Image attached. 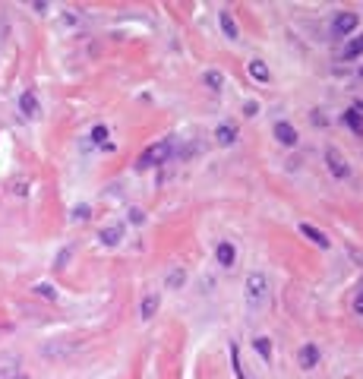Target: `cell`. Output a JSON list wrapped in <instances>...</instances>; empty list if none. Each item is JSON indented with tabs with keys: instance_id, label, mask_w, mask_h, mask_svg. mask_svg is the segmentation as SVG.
I'll use <instances>...</instances> for the list:
<instances>
[{
	"instance_id": "1",
	"label": "cell",
	"mask_w": 363,
	"mask_h": 379,
	"mask_svg": "<svg viewBox=\"0 0 363 379\" xmlns=\"http://www.w3.org/2000/svg\"><path fill=\"white\" fill-rule=\"evenodd\" d=\"M171 149H174V142H171V139H158V142H152L149 149H145V152L139 155V158H136V168H139V171H149V168H155V165H161V161H168Z\"/></svg>"
},
{
	"instance_id": "2",
	"label": "cell",
	"mask_w": 363,
	"mask_h": 379,
	"mask_svg": "<svg viewBox=\"0 0 363 379\" xmlns=\"http://www.w3.org/2000/svg\"><path fill=\"white\" fill-rule=\"evenodd\" d=\"M246 294H249V300H262L269 294V275L265 272H249L246 275Z\"/></svg>"
},
{
	"instance_id": "3",
	"label": "cell",
	"mask_w": 363,
	"mask_h": 379,
	"mask_svg": "<svg viewBox=\"0 0 363 379\" xmlns=\"http://www.w3.org/2000/svg\"><path fill=\"white\" fill-rule=\"evenodd\" d=\"M357 22H360V16H354V13H338L335 16V22H332V35L335 38H348L354 29H357Z\"/></svg>"
},
{
	"instance_id": "4",
	"label": "cell",
	"mask_w": 363,
	"mask_h": 379,
	"mask_svg": "<svg viewBox=\"0 0 363 379\" xmlns=\"http://www.w3.org/2000/svg\"><path fill=\"white\" fill-rule=\"evenodd\" d=\"M325 165H328V171H332L335 177H341V180H344V177L351 174L348 161L341 158V152H338V149H328V152H325Z\"/></svg>"
},
{
	"instance_id": "5",
	"label": "cell",
	"mask_w": 363,
	"mask_h": 379,
	"mask_svg": "<svg viewBox=\"0 0 363 379\" xmlns=\"http://www.w3.org/2000/svg\"><path fill=\"white\" fill-rule=\"evenodd\" d=\"M275 139L291 149V145H297L300 136H297V130H294V124H288V120H278V124H275Z\"/></svg>"
},
{
	"instance_id": "6",
	"label": "cell",
	"mask_w": 363,
	"mask_h": 379,
	"mask_svg": "<svg viewBox=\"0 0 363 379\" xmlns=\"http://www.w3.org/2000/svg\"><path fill=\"white\" fill-rule=\"evenodd\" d=\"M19 111L29 120H35L38 114H41V108H38V98H35V92H22L19 95Z\"/></svg>"
},
{
	"instance_id": "7",
	"label": "cell",
	"mask_w": 363,
	"mask_h": 379,
	"mask_svg": "<svg viewBox=\"0 0 363 379\" xmlns=\"http://www.w3.org/2000/svg\"><path fill=\"white\" fill-rule=\"evenodd\" d=\"M300 367L303 370H316L319 367V344H303V348H300Z\"/></svg>"
},
{
	"instance_id": "8",
	"label": "cell",
	"mask_w": 363,
	"mask_h": 379,
	"mask_svg": "<svg viewBox=\"0 0 363 379\" xmlns=\"http://www.w3.org/2000/svg\"><path fill=\"white\" fill-rule=\"evenodd\" d=\"M158 307H161V294L149 291V294L142 297V304H139V316H142V319H152V316L158 313Z\"/></svg>"
},
{
	"instance_id": "9",
	"label": "cell",
	"mask_w": 363,
	"mask_h": 379,
	"mask_svg": "<svg viewBox=\"0 0 363 379\" xmlns=\"http://www.w3.org/2000/svg\"><path fill=\"white\" fill-rule=\"evenodd\" d=\"M234 244H228V240H221L218 247H215V259H218V265H224V269H231L234 265Z\"/></svg>"
},
{
	"instance_id": "10",
	"label": "cell",
	"mask_w": 363,
	"mask_h": 379,
	"mask_svg": "<svg viewBox=\"0 0 363 379\" xmlns=\"http://www.w3.org/2000/svg\"><path fill=\"white\" fill-rule=\"evenodd\" d=\"M341 57H344V60H357V57H363V35H354V38L344 41Z\"/></svg>"
},
{
	"instance_id": "11",
	"label": "cell",
	"mask_w": 363,
	"mask_h": 379,
	"mask_svg": "<svg viewBox=\"0 0 363 379\" xmlns=\"http://www.w3.org/2000/svg\"><path fill=\"white\" fill-rule=\"evenodd\" d=\"M300 234H303L306 240H313L319 250H328V247H332V244H328V237H325L319 228H313V225H300Z\"/></svg>"
},
{
	"instance_id": "12",
	"label": "cell",
	"mask_w": 363,
	"mask_h": 379,
	"mask_svg": "<svg viewBox=\"0 0 363 379\" xmlns=\"http://www.w3.org/2000/svg\"><path fill=\"white\" fill-rule=\"evenodd\" d=\"M215 139H218V145H234L237 142V126L234 124H218Z\"/></svg>"
},
{
	"instance_id": "13",
	"label": "cell",
	"mask_w": 363,
	"mask_h": 379,
	"mask_svg": "<svg viewBox=\"0 0 363 379\" xmlns=\"http://www.w3.org/2000/svg\"><path fill=\"white\" fill-rule=\"evenodd\" d=\"M218 22H221V32H224V35H228L231 41H237V38H240L237 22H234V16H231V13H218Z\"/></svg>"
},
{
	"instance_id": "14",
	"label": "cell",
	"mask_w": 363,
	"mask_h": 379,
	"mask_svg": "<svg viewBox=\"0 0 363 379\" xmlns=\"http://www.w3.org/2000/svg\"><path fill=\"white\" fill-rule=\"evenodd\" d=\"M120 240H123V228H120V225H111V228L101 231V244H105V247H117Z\"/></svg>"
},
{
	"instance_id": "15",
	"label": "cell",
	"mask_w": 363,
	"mask_h": 379,
	"mask_svg": "<svg viewBox=\"0 0 363 379\" xmlns=\"http://www.w3.org/2000/svg\"><path fill=\"white\" fill-rule=\"evenodd\" d=\"M344 124H348V126H351V130H354V133H357V136H363V114H360V111H357V108H351V111H344Z\"/></svg>"
},
{
	"instance_id": "16",
	"label": "cell",
	"mask_w": 363,
	"mask_h": 379,
	"mask_svg": "<svg viewBox=\"0 0 363 379\" xmlns=\"http://www.w3.org/2000/svg\"><path fill=\"white\" fill-rule=\"evenodd\" d=\"M249 76H253L256 82H269L272 76H269V66L262 63V60H249Z\"/></svg>"
},
{
	"instance_id": "17",
	"label": "cell",
	"mask_w": 363,
	"mask_h": 379,
	"mask_svg": "<svg viewBox=\"0 0 363 379\" xmlns=\"http://www.w3.org/2000/svg\"><path fill=\"white\" fill-rule=\"evenodd\" d=\"M183 281H186V272H183V269H171V275L164 278V284H168L171 291H177V288H180Z\"/></svg>"
},
{
	"instance_id": "18",
	"label": "cell",
	"mask_w": 363,
	"mask_h": 379,
	"mask_svg": "<svg viewBox=\"0 0 363 379\" xmlns=\"http://www.w3.org/2000/svg\"><path fill=\"white\" fill-rule=\"evenodd\" d=\"M205 85H209L212 92H221V85H224V76H221L218 70H209V73H205Z\"/></svg>"
},
{
	"instance_id": "19",
	"label": "cell",
	"mask_w": 363,
	"mask_h": 379,
	"mask_svg": "<svg viewBox=\"0 0 363 379\" xmlns=\"http://www.w3.org/2000/svg\"><path fill=\"white\" fill-rule=\"evenodd\" d=\"M92 142H98V145H105V149H111V142H108V126H92Z\"/></svg>"
},
{
	"instance_id": "20",
	"label": "cell",
	"mask_w": 363,
	"mask_h": 379,
	"mask_svg": "<svg viewBox=\"0 0 363 379\" xmlns=\"http://www.w3.org/2000/svg\"><path fill=\"white\" fill-rule=\"evenodd\" d=\"M253 348L259 351V357H262V360H272V341L269 338H256Z\"/></svg>"
},
{
	"instance_id": "21",
	"label": "cell",
	"mask_w": 363,
	"mask_h": 379,
	"mask_svg": "<svg viewBox=\"0 0 363 379\" xmlns=\"http://www.w3.org/2000/svg\"><path fill=\"white\" fill-rule=\"evenodd\" d=\"M231 360H234V373H237V379H246L243 367H240V348H237V344H231Z\"/></svg>"
},
{
	"instance_id": "22",
	"label": "cell",
	"mask_w": 363,
	"mask_h": 379,
	"mask_svg": "<svg viewBox=\"0 0 363 379\" xmlns=\"http://www.w3.org/2000/svg\"><path fill=\"white\" fill-rule=\"evenodd\" d=\"M35 294L45 297V300H57V291L51 288V284H35Z\"/></svg>"
},
{
	"instance_id": "23",
	"label": "cell",
	"mask_w": 363,
	"mask_h": 379,
	"mask_svg": "<svg viewBox=\"0 0 363 379\" xmlns=\"http://www.w3.org/2000/svg\"><path fill=\"white\" fill-rule=\"evenodd\" d=\"M70 256H73V247H66V250H60V256H57V262H54V265H57V269H63V265H66V262H70Z\"/></svg>"
},
{
	"instance_id": "24",
	"label": "cell",
	"mask_w": 363,
	"mask_h": 379,
	"mask_svg": "<svg viewBox=\"0 0 363 379\" xmlns=\"http://www.w3.org/2000/svg\"><path fill=\"white\" fill-rule=\"evenodd\" d=\"M89 205H76V209H73V221H85V218H89Z\"/></svg>"
},
{
	"instance_id": "25",
	"label": "cell",
	"mask_w": 363,
	"mask_h": 379,
	"mask_svg": "<svg viewBox=\"0 0 363 379\" xmlns=\"http://www.w3.org/2000/svg\"><path fill=\"white\" fill-rule=\"evenodd\" d=\"M129 221H133V225H142V221H145V212H139V209H129Z\"/></svg>"
},
{
	"instance_id": "26",
	"label": "cell",
	"mask_w": 363,
	"mask_h": 379,
	"mask_svg": "<svg viewBox=\"0 0 363 379\" xmlns=\"http://www.w3.org/2000/svg\"><path fill=\"white\" fill-rule=\"evenodd\" d=\"M256 111H259V105H256V101H246V105H243V114H246V117H253Z\"/></svg>"
},
{
	"instance_id": "27",
	"label": "cell",
	"mask_w": 363,
	"mask_h": 379,
	"mask_svg": "<svg viewBox=\"0 0 363 379\" xmlns=\"http://www.w3.org/2000/svg\"><path fill=\"white\" fill-rule=\"evenodd\" d=\"M354 313H360V316H363V291H360L357 297H354Z\"/></svg>"
},
{
	"instance_id": "28",
	"label": "cell",
	"mask_w": 363,
	"mask_h": 379,
	"mask_svg": "<svg viewBox=\"0 0 363 379\" xmlns=\"http://www.w3.org/2000/svg\"><path fill=\"white\" fill-rule=\"evenodd\" d=\"M360 79H363V66H360Z\"/></svg>"
}]
</instances>
